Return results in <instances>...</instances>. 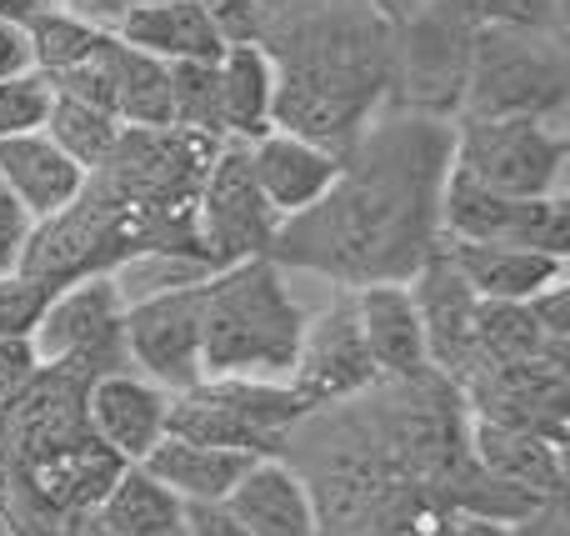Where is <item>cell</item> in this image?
Masks as SVG:
<instances>
[{
	"instance_id": "obj_1",
	"label": "cell",
	"mask_w": 570,
	"mask_h": 536,
	"mask_svg": "<svg viewBox=\"0 0 570 536\" xmlns=\"http://www.w3.org/2000/svg\"><path fill=\"white\" fill-rule=\"evenodd\" d=\"M455 120L375 110L341 156L335 186L311 211L281 221L266 256L315 271L345 291L405 286L441 241V191L451 176Z\"/></svg>"
},
{
	"instance_id": "obj_2",
	"label": "cell",
	"mask_w": 570,
	"mask_h": 536,
	"mask_svg": "<svg viewBox=\"0 0 570 536\" xmlns=\"http://www.w3.org/2000/svg\"><path fill=\"white\" fill-rule=\"evenodd\" d=\"M250 40L276 66V130L331 156L391 100V26L365 0H261Z\"/></svg>"
},
{
	"instance_id": "obj_3",
	"label": "cell",
	"mask_w": 570,
	"mask_h": 536,
	"mask_svg": "<svg viewBox=\"0 0 570 536\" xmlns=\"http://www.w3.org/2000/svg\"><path fill=\"white\" fill-rule=\"evenodd\" d=\"M305 311L281 286L271 256L240 261L206 281L200 316V381H291Z\"/></svg>"
},
{
	"instance_id": "obj_4",
	"label": "cell",
	"mask_w": 570,
	"mask_h": 536,
	"mask_svg": "<svg viewBox=\"0 0 570 536\" xmlns=\"http://www.w3.org/2000/svg\"><path fill=\"white\" fill-rule=\"evenodd\" d=\"M566 40L535 36V30L475 26L471 36V70L455 120H566Z\"/></svg>"
},
{
	"instance_id": "obj_5",
	"label": "cell",
	"mask_w": 570,
	"mask_h": 536,
	"mask_svg": "<svg viewBox=\"0 0 570 536\" xmlns=\"http://www.w3.org/2000/svg\"><path fill=\"white\" fill-rule=\"evenodd\" d=\"M475 20L461 0H421L401 26H391V100L395 110L455 120L471 70Z\"/></svg>"
},
{
	"instance_id": "obj_6",
	"label": "cell",
	"mask_w": 570,
	"mask_h": 536,
	"mask_svg": "<svg viewBox=\"0 0 570 536\" xmlns=\"http://www.w3.org/2000/svg\"><path fill=\"white\" fill-rule=\"evenodd\" d=\"M566 120H455L451 170L501 196H566Z\"/></svg>"
},
{
	"instance_id": "obj_7",
	"label": "cell",
	"mask_w": 570,
	"mask_h": 536,
	"mask_svg": "<svg viewBox=\"0 0 570 536\" xmlns=\"http://www.w3.org/2000/svg\"><path fill=\"white\" fill-rule=\"evenodd\" d=\"M311 417L285 381H196L190 391L170 397L166 437L206 441V447L246 451V457H276V441L295 421Z\"/></svg>"
},
{
	"instance_id": "obj_8",
	"label": "cell",
	"mask_w": 570,
	"mask_h": 536,
	"mask_svg": "<svg viewBox=\"0 0 570 536\" xmlns=\"http://www.w3.org/2000/svg\"><path fill=\"white\" fill-rule=\"evenodd\" d=\"M276 231H281V216L266 206V196L256 186L250 146L220 140L216 160H210L206 181H200V196H196V236H200L210 271L266 256Z\"/></svg>"
},
{
	"instance_id": "obj_9",
	"label": "cell",
	"mask_w": 570,
	"mask_h": 536,
	"mask_svg": "<svg viewBox=\"0 0 570 536\" xmlns=\"http://www.w3.org/2000/svg\"><path fill=\"white\" fill-rule=\"evenodd\" d=\"M441 236L481 241V246H521L561 256L570 251V201L566 196H501L451 170L441 191Z\"/></svg>"
},
{
	"instance_id": "obj_10",
	"label": "cell",
	"mask_w": 570,
	"mask_h": 536,
	"mask_svg": "<svg viewBox=\"0 0 570 536\" xmlns=\"http://www.w3.org/2000/svg\"><path fill=\"white\" fill-rule=\"evenodd\" d=\"M120 301L110 276H80L50 296L40 327L30 331V351L50 371H80V361H96L90 377L126 371V347H120Z\"/></svg>"
},
{
	"instance_id": "obj_11",
	"label": "cell",
	"mask_w": 570,
	"mask_h": 536,
	"mask_svg": "<svg viewBox=\"0 0 570 536\" xmlns=\"http://www.w3.org/2000/svg\"><path fill=\"white\" fill-rule=\"evenodd\" d=\"M206 281L160 291V296H146V301H130V306L120 311V347H126V361L136 367V377L156 381L170 397L190 391L206 377V371H200Z\"/></svg>"
},
{
	"instance_id": "obj_12",
	"label": "cell",
	"mask_w": 570,
	"mask_h": 536,
	"mask_svg": "<svg viewBox=\"0 0 570 536\" xmlns=\"http://www.w3.org/2000/svg\"><path fill=\"white\" fill-rule=\"evenodd\" d=\"M285 387L311 411L341 407V401L365 397L371 387H381V371H375L371 351H365V337H361V321H355L351 291H345L341 301H331L315 321H305Z\"/></svg>"
},
{
	"instance_id": "obj_13",
	"label": "cell",
	"mask_w": 570,
	"mask_h": 536,
	"mask_svg": "<svg viewBox=\"0 0 570 536\" xmlns=\"http://www.w3.org/2000/svg\"><path fill=\"white\" fill-rule=\"evenodd\" d=\"M405 286H411L415 316H421V331H425L431 371L461 391L465 381L475 377V306H481V301L455 276L441 241H435V251L421 261V271H415Z\"/></svg>"
},
{
	"instance_id": "obj_14",
	"label": "cell",
	"mask_w": 570,
	"mask_h": 536,
	"mask_svg": "<svg viewBox=\"0 0 570 536\" xmlns=\"http://www.w3.org/2000/svg\"><path fill=\"white\" fill-rule=\"evenodd\" d=\"M80 407H86L96 441L120 467H140L170 431V391H160L156 381L136 377V371L90 377Z\"/></svg>"
},
{
	"instance_id": "obj_15",
	"label": "cell",
	"mask_w": 570,
	"mask_h": 536,
	"mask_svg": "<svg viewBox=\"0 0 570 536\" xmlns=\"http://www.w3.org/2000/svg\"><path fill=\"white\" fill-rule=\"evenodd\" d=\"M351 296H355V321H361L365 351H371L381 381L411 387V381L435 377L431 357H425V331H421V316H415L411 286H365V291H351Z\"/></svg>"
},
{
	"instance_id": "obj_16",
	"label": "cell",
	"mask_w": 570,
	"mask_h": 536,
	"mask_svg": "<svg viewBox=\"0 0 570 536\" xmlns=\"http://www.w3.org/2000/svg\"><path fill=\"white\" fill-rule=\"evenodd\" d=\"M250 170H256V186L266 196V206L281 221L311 211L325 191L341 176V156L321 150L315 140H301L291 130H266L261 140H250Z\"/></svg>"
},
{
	"instance_id": "obj_17",
	"label": "cell",
	"mask_w": 570,
	"mask_h": 536,
	"mask_svg": "<svg viewBox=\"0 0 570 536\" xmlns=\"http://www.w3.org/2000/svg\"><path fill=\"white\" fill-rule=\"evenodd\" d=\"M220 507L250 536H321L311 487H305L301 471L281 457L250 461V471L236 481V491H230Z\"/></svg>"
},
{
	"instance_id": "obj_18",
	"label": "cell",
	"mask_w": 570,
	"mask_h": 536,
	"mask_svg": "<svg viewBox=\"0 0 570 536\" xmlns=\"http://www.w3.org/2000/svg\"><path fill=\"white\" fill-rule=\"evenodd\" d=\"M110 36L120 46L140 50V56L156 60H220L226 36L210 26V16L196 0H136L116 16Z\"/></svg>"
},
{
	"instance_id": "obj_19",
	"label": "cell",
	"mask_w": 570,
	"mask_h": 536,
	"mask_svg": "<svg viewBox=\"0 0 570 536\" xmlns=\"http://www.w3.org/2000/svg\"><path fill=\"white\" fill-rule=\"evenodd\" d=\"M441 251L475 301H531L546 286L566 281V261L546 256V251L481 246V241H451V236H441Z\"/></svg>"
},
{
	"instance_id": "obj_20",
	"label": "cell",
	"mask_w": 570,
	"mask_h": 536,
	"mask_svg": "<svg viewBox=\"0 0 570 536\" xmlns=\"http://www.w3.org/2000/svg\"><path fill=\"white\" fill-rule=\"evenodd\" d=\"M0 181L10 186V196L30 211V221H50L80 196L86 186V170L46 136V130H30V136H10L0 140Z\"/></svg>"
},
{
	"instance_id": "obj_21",
	"label": "cell",
	"mask_w": 570,
	"mask_h": 536,
	"mask_svg": "<svg viewBox=\"0 0 570 536\" xmlns=\"http://www.w3.org/2000/svg\"><path fill=\"white\" fill-rule=\"evenodd\" d=\"M471 461L481 477L505 481V487L535 491V497H561V441L541 437L525 427H501V421H475L471 437Z\"/></svg>"
},
{
	"instance_id": "obj_22",
	"label": "cell",
	"mask_w": 570,
	"mask_h": 536,
	"mask_svg": "<svg viewBox=\"0 0 570 536\" xmlns=\"http://www.w3.org/2000/svg\"><path fill=\"white\" fill-rule=\"evenodd\" d=\"M250 461H261V457L206 447V441H186V437H166L140 461V471L156 477L160 487H166L170 497H180L186 507H220V501L236 491V481L250 471Z\"/></svg>"
},
{
	"instance_id": "obj_23",
	"label": "cell",
	"mask_w": 570,
	"mask_h": 536,
	"mask_svg": "<svg viewBox=\"0 0 570 536\" xmlns=\"http://www.w3.org/2000/svg\"><path fill=\"white\" fill-rule=\"evenodd\" d=\"M220 76V136L226 140H261L276 130V66L256 40H236L216 60Z\"/></svg>"
},
{
	"instance_id": "obj_24",
	"label": "cell",
	"mask_w": 570,
	"mask_h": 536,
	"mask_svg": "<svg viewBox=\"0 0 570 536\" xmlns=\"http://www.w3.org/2000/svg\"><path fill=\"white\" fill-rule=\"evenodd\" d=\"M96 517L116 536H190L186 501L170 497L156 477L140 467H120L106 497L96 501Z\"/></svg>"
},
{
	"instance_id": "obj_25",
	"label": "cell",
	"mask_w": 570,
	"mask_h": 536,
	"mask_svg": "<svg viewBox=\"0 0 570 536\" xmlns=\"http://www.w3.org/2000/svg\"><path fill=\"white\" fill-rule=\"evenodd\" d=\"M110 80H116V120L130 130H166L170 126V80L166 60L140 56L130 46H110Z\"/></svg>"
},
{
	"instance_id": "obj_26",
	"label": "cell",
	"mask_w": 570,
	"mask_h": 536,
	"mask_svg": "<svg viewBox=\"0 0 570 536\" xmlns=\"http://www.w3.org/2000/svg\"><path fill=\"white\" fill-rule=\"evenodd\" d=\"M26 36H30V56H36L40 76H60V70H70V66L96 56V50L106 46L110 30L96 26V20H86V16H76V10L40 6L36 16L26 20Z\"/></svg>"
},
{
	"instance_id": "obj_27",
	"label": "cell",
	"mask_w": 570,
	"mask_h": 536,
	"mask_svg": "<svg viewBox=\"0 0 570 536\" xmlns=\"http://www.w3.org/2000/svg\"><path fill=\"white\" fill-rule=\"evenodd\" d=\"M40 130L90 176V170L116 150V140L126 126H120L110 110H96V106H86V100H70V96H56V90H50V110H46V126Z\"/></svg>"
},
{
	"instance_id": "obj_28",
	"label": "cell",
	"mask_w": 570,
	"mask_h": 536,
	"mask_svg": "<svg viewBox=\"0 0 570 536\" xmlns=\"http://www.w3.org/2000/svg\"><path fill=\"white\" fill-rule=\"evenodd\" d=\"M166 80H170V126L190 130V136H206V140H226L220 136L216 60H170Z\"/></svg>"
},
{
	"instance_id": "obj_29",
	"label": "cell",
	"mask_w": 570,
	"mask_h": 536,
	"mask_svg": "<svg viewBox=\"0 0 570 536\" xmlns=\"http://www.w3.org/2000/svg\"><path fill=\"white\" fill-rule=\"evenodd\" d=\"M461 10L475 26L535 30V36L566 40V0H461Z\"/></svg>"
},
{
	"instance_id": "obj_30",
	"label": "cell",
	"mask_w": 570,
	"mask_h": 536,
	"mask_svg": "<svg viewBox=\"0 0 570 536\" xmlns=\"http://www.w3.org/2000/svg\"><path fill=\"white\" fill-rule=\"evenodd\" d=\"M50 296H56V286L26 276V271H10V276H0V337L30 341V331H36L40 316H46Z\"/></svg>"
},
{
	"instance_id": "obj_31",
	"label": "cell",
	"mask_w": 570,
	"mask_h": 536,
	"mask_svg": "<svg viewBox=\"0 0 570 536\" xmlns=\"http://www.w3.org/2000/svg\"><path fill=\"white\" fill-rule=\"evenodd\" d=\"M46 110H50V80L40 70L0 80V140L40 130L46 126Z\"/></svg>"
},
{
	"instance_id": "obj_32",
	"label": "cell",
	"mask_w": 570,
	"mask_h": 536,
	"mask_svg": "<svg viewBox=\"0 0 570 536\" xmlns=\"http://www.w3.org/2000/svg\"><path fill=\"white\" fill-rule=\"evenodd\" d=\"M30 231H36L30 211L20 206V201L10 196V186L0 181V276L20 271V256H26V246H30Z\"/></svg>"
},
{
	"instance_id": "obj_33",
	"label": "cell",
	"mask_w": 570,
	"mask_h": 536,
	"mask_svg": "<svg viewBox=\"0 0 570 536\" xmlns=\"http://www.w3.org/2000/svg\"><path fill=\"white\" fill-rule=\"evenodd\" d=\"M36 371H40V361H36V351H30V341L0 337V401L20 397V391L36 381Z\"/></svg>"
},
{
	"instance_id": "obj_34",
	"label": "cell",
	"mask_w": 570,
	"mask_h": 536,
	"mask_svg": "<svg viewBox=\"0 0 570 536\" xmlns=\"http://www.w3.org/2000/svg\"><path fill=\"white\" fill-rule=\"evenodd\" d=\"M196 6L206 10L210 26L226 36V46L250 40V30H256V6H261V0H196Z\"/></svg>"
},
{
	"instance_id": "obj_35",
	"label": "cell",
	"mask_w": 570,
	"mask_h": 536,
	"mask_svg": "<svg viewBox=\"0 0 570 536\" xmlns=\"http://www.w3.org/2000/svg\"><path fill=\"white\" fill-rule=\"evenodd\" d=\"M36 70V56H30V36L20 20H6L0 16V80L10 76H30Z\"/></svg>"
},
{
	"instance_id": "obj_36",
	"label": "cell",
	"mask_w": 570,
	"mask_h": 536,
	"mask_svg": "<svg viewBox=\"0 0 570 536\" xmlns=\"http://www.w3.org/2000/svg\"><path fill=\"white\" fill-rule=\"evenodd\" d=\"M186 522L190 536H250L226 507H186Z\"/></svg>"
},
{
	"instance_id": "obj_37",
	"label": "cell",
	"mask_w": 570,
	"mask_h": 536,
	"mask_svg": "<svg viewBox=\"0 0 570 536\" xmlns=\"http://www.w3.org/2000/svg\"><path fill=\"white\" fill-rule=\"evenodd\" d=\"M445 536H515L511 527H501V522H485V517H455Z\"/></svg>"
},
{
	"instance_id": "obj_38",
	"label": "cell",
	"mask_w": 570,
	"mask_h": 536,
	"mask_svg": "<svg viewBox=\"0 0 570 536\" xmlns=\"http://www.w3.org/2000/svg\"><path fill=\"white\" fill-rule=\"evenodd\" d=\"M60 536H116V532H110L106 522L96 517V507H90V511H70V522H66Z\"/></svg>"
},
{
	"instance_id": "obj_39",
	"label": "cell",
	"mask_w": 570,
	"mask_h": 536,
	"mask_svg": "<svg viewBox=\"0 0 570 536\" xmlns=\"http://www.w3.org/2000/svg\"><path fill=\"white\" fill-rule=\"evenodd\" d=\"M365 6H371V10H375V16H381V20H385V26H401V20H405V16H411V10H415V6H421V0H365Z\"/></svg>"
},
{
	"instance_id": "obj_40",
	"label": "cell",
	"mask_w": 570,
	"mask_h": 536,
	"mask_svg": "<svg viewBox=\"0 0 570 536\" xmlns=\"http://www.w3.org/2000/svg\"><path fill=\"white\" fill-rule=\"evenodd\" d=\"M0 536H16V527H10V522H6V517H0Z\"/></svg>"
}]
</instances>
